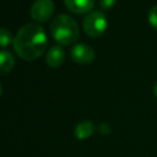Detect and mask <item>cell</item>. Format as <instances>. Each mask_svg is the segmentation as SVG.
I'll return each mask as SVG.
<instances>
[{
	"label": "cell",
	"instance_id": "obj_1",
	"mask_svg": "<svg viewBox=\"0 0 157 157\" xmlns=\"http://www.w3.org/2000/svg\"><path fill=\"white\" fill-rule=\"evenodd\" d=\"M14 49L21 59L31 61L39 58L47 47V34L39 24L27 23L19 28L13 41Z\"/></svg>",
	"mask_w": 157,
	"mask_h": 157
},
{
	"label": "cell",
	"instance_id": "obj_2",
	"mask_svg": "<svg viewBox=\"0 0 157 157\" xmlns=\"http://www.w3.org/2000/svg\"><path fill=\"white\" fill-rule=\"evenodd\" d=\"M50 33L59 44L70 45L78 40L79 26L70 15L59 14L50 24Z\"/></svg>",
	"mask_w": 157,
	"mask_h": 157
},
{
	"label": "cell",
	"instance_id": "obj_3",
	"mask_svg": "<svg viewBox=\"0 0 157 157\" xmlns=\"http://www.w3.org/2000/svg\"><path fill=\"white\" fill-rule=\"evenodd\" d=\"M108 21L101 11H92L83 18V29L91 37H99L106 32Z\"/></svg>",
	"mask_w": 157,
	"mask_h": 157
},
{
	"label": "cell",
	"instance_id": "obj_4",
	"mask_svg": "<svg viewBox=\"0 0 157 157\" xmlns=\"http://www.w3.org/2000/svg\"><path fill=\"white\" fill-rule=\"evenodd\" d=\"M55 11L52 0H35L30 9V15L35 21L44 23L52 17Z\"/></svg>",
	"mask_w": 157,
	"mask_h": 157
},
{
	"label": "cell",
	"instance_id": "obj_5",
	"mask_svg": "<svg viewBox=\"0 0 157 157\" xmlns=\"http://www.w3.org/2000/svg\"><path fill=\"white\" fill-rule=\"evenodd\" d=\"M71 57L76 63L89 64L94 60L95 52L91 46L83 43L74 45L71 49Z\"/></svg>",
	"mask_w": 157,
	"mask_h": 157
},
{
	"label": "cell",
	"instance_id": "obj_6",
	"mask_svg": "<svg viewBox=\"0 0 157 157\" xmlns=\"http://www.w3.org/2000/svg\"><path fill=\"white\" fill-rule=\"evenodd\" d=\"M65 60V52L60 45H54L46 54V63L50 67H59Z\"/></svg>",
	"mask_w": 157,
	"mask_h": 157
},
{
	"label": "cell",
	"instance_id": "obj_7",
	"mask_svg": "<svg viewBox=\"0 0 157 157\" xmlns=\"http://www.w3.org/2000/svg\"><path fill=\"white\" fill-rule=\"evenodd\" d=\"M66 8L73 13H90L94 6V0H64Z\"/></svg>",
	"mask_w": 157,
	"mask_h": 157
},
{
	"label": "cell",
	"instance_id": "obj_8",
	"mask_svg": "<svg viewBox=\"0 0 157 157\" xmlns=\"http://www.w3.org/2000/svg\"><path fill=\"white\" fill-rule=\"evenodd\" d=\"M15 66V58L11 52L6 49L0 50V74H8Z\"/></svg>",
	"mask_w": 157,
	"mask_h": 157
},
{
	"label": "cell",
	"instance_id": "obj_9",
	"mask_svg": "<svg viewBox=\"0 0 157 157\" xmlns=\"http://www.w3.org/2000/svg\"><path fill=\"white\" fill-rule=\"evenodd\" d=\"M95 126L93 122L91 121H82L80 122L75 128V136L79 139V140H83L87 139L89 137L92 136V134L94 132Z\"/></svg>",
	"mask_w": 157,
	"mask_h": 157
},
{
	"label": "cell",
	"instance_id": "obj_10",
	"mask_svg": "<svg viewBox=\"0 0 157 157\" xmlns=\"http://www.w3.org/2000/svg\"><path fill=\"white\" fill-rule=\"evenodd\" d=\"M14 41L13 39V34L11 30L6 29L4 27H0V46L1 47H6L9 44H11Z\"/></svg>",
	"mask_w": 157,
	"mask_h": 157
},
{
	"label": "cell",
	"instance_id": "obj_11",
	"mask_svg": "<svg viewBox=\"0 0 157 157\" xmlns=\"http://www.w3.org/2000/svg\"><path fill=\"white\" fill-rule=\"evenodd\" d=\"M147 19H149L150 25L157 29V6H154L150 9L149 14H147Z\"/></svg>",
	"mask_w": 157,
	"mask_h": 157
},
{
	"label": "cell",
	"instance_id": "obj_12",
	"mask_svg": "<svg viewBox=\"0 0 157 157\" xmlns=\"http://www.w3.org/2000/svg\"><path fill=\"white\" fill-rule=\"evenodd\" d=\"M117 0H101L99 1V6H101V9L104 10H108V9L112 8V6L116 4Z\"/></svg>",
	"mask_w": 157,
	"mask_h": 157
},
{
	"label": "cell",
	"instance_id": "obj_13",
	"mask_svg": "<svg viewBox=\"0 0 157 157\" xmlns=\"http://www.w3.org/2000/svg\"><path fill=\"white\" fill-rule=\"evenodd\" d=\"M98 132L103 135H108L111 132V128H110V126L108 125L107 123H101V124L98 126Z\"/></svg>",
	"mask_w": 157,
	"mask_h": 157
},
{
	"label": "cell",
	"instance_id": "obj_14",
	"mask_svg": "<svg viewBox=\"0 0 157 157\" xmlns=\"http://www.w3.org/2000/svg\"><path fill=\"white\" fill-rule=\"evenodd\" d=\"M153 92H154V95H155V97H156V98H157V82L155 83V86H154Z\"/></svg>",
	"mask_w": 157,
	"mask_h": 157
},
{
	"label": "cell",
	"instance_id": "obj_15",
	"mask_svg": "<svg viewBox=\"0 0 157 157\" xmlns=\"http://www.w3.org/2000/svg\"><path fill=\"white\" fill-rule=\"evenodd\" d=\"M1 94H2V86H1V83H0V96H1Z\"/></svg>",
	"mask_w": 157,
	"mask_h": 157
}]
</instances>
